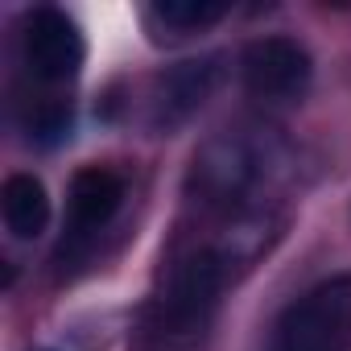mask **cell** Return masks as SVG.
<instances>
[{"instance_id": "8992f818", "label": "cell", "mask_w": 351, "mask_h": 351, "mask_svg": "<svg viewBox=\"0 0 351 351\" xmlns=\"http://www.w3.org/2000/svg\"><path fill=\"white\" fill-rule=\"evenodd\" d=\"M87 58L83 29L62 9H38L25 25V62L42 83H66Z\"/></svg>"}, {"instance_id": "7a4b0ae2", "label": "cell", "mask_w": 351, "mask_h": 351, "mask_svg": "<svg viewBox=\"0 0 351 351\" xmlns=\"http://www.w3.org/2000/svg\"><path fill=\"white\" fill-rule=\"evenodd\" d=\"M228 281V261L215 248H199L191 256H182L178 265L169 269L165 289L157 298V335L165 339H191L207 326L219 293Z\"/></svg>"}, {"instance_id": "ba28073f", "label": "cell", "mask_w": 351, "mask_h": 351, "mask_svg": "<svg viewBox=\"0 0 351 351\" xmlns=\"http://www.w3.org/2000/svg\"><path fill=\"white\" fill-rule=\"evenodd\" d=\"M215 62H182L161 79V95H157V120L161 124H178L186 120L215 87Z\"/></svg>"}, {"instance_id": "9c48e42d", "label": "cell", "mask_w": 351, "mask_h": 351, "mask_svg": "<svg viewBox=\"0 0 351 351\" xmlns=\"http://www.w3.org/2000/svg\"><path fill=\"white\" fill-rule=\"evenodd\" d=\"M149 17L173 34H195V29H207L215 21L228 17V5L219 0H157L149 9Z\"/></svg>"}, {"instance_id": "5b68a950", "label": "cell", "mask_w": 351, "mask_h": 351, "mask_svg": "<svg viewBox=\"0 0 351 351\" xmlns=\"http://www.w3.org/2000/svg\"><path fill=\"white\" fill-rule=\"evenodd\" d=\"M240 71H244V87L256 99H298L310 87L314 62L306 46L293 38H256L244 50Z\"/></svg>"}, {"instance_id": "3957f363", "label": "cell", "mask_w": 351, "mask_h": 351, "mask_svg": "<svg viewBox=\"0 0 351 351\" xmlns=\"http://www.w3.org/2000/svg\"><path fill=\"white\" fill-rule=\"evenodd\" d=\"M351 347V277H330L285 306L269 351H347Z\"/></svg>"}, {"instance_id": "6da1fadb", "label": "cell", "mask_w": 351, "mask_h": 351, "mask_svg": "<svg viewBox=\"0 0 351 351\" xmlns=\"http://www.w3.org/2000/svg\"><path fill=\"white\" fill-rule=\"evenodd\" d=\"M273 173H277V161L265 141L228 132L215 145H207V153L195 161V186H199L203 203L240 211V207L256 203L261 191H269Z\"/></svg>"}, {"instance_id": "52a82bcc", "label": "cell", "mask_w": 351, "mask_h": 351, "mask_svg": "<svg viewBox=\"0 0 351 351\" xmlns=\"http://www.w3.org/2000/svg\"><path fill=\"white\" fill-rule=\"evenodd\" d=\"M0 215L17 240H38L50 228V195L34 173H9L0 186Z\"/></svg>"}, {"instance_id": "277c9868", "label": "cell", "mask_w": 351, "mask_h": 351, "mask_svg": "<svg viewBox=\"0 0 351 351\" xmlns=\"http://www.w3.org/2000/svg\"><path fill=\"white\" fill-rule=\"evenodd\" d=\"M124 207V178L108 165H83L66 191V240L62 252L87 248Z\"/></svg>"}]
</instances>
